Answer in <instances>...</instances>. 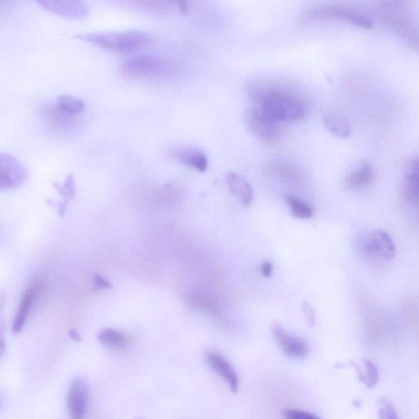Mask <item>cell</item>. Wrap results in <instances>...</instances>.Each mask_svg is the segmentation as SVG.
<instances>
[{
    "instance_id": "cell-16",
    "label": "cell",
    "mask_w": 419,
    "mask_h": 419,
    "mask_svg": "<svg viewBox=\"0 0 419 419\" xmlns=\"http://www.w3.org/2000/svg\"><path fill=\"white\" fill-rule=\"evenodd\" d=\"M226 184L232 194L238 196L245 206H250L253 200V189L248 182L234 172H228Z\"/></svg>"
},
{
    "instance_id": "cell-6",
    "label": "cell",
    "mask_w": 419,
    "mask_h": 419,
    "mask_svg": "<svg viewBox=\"0 0 419 419\" xmlns=\"http://www.w3.org/2000/svg\"><path fill=\"white\" fill-rule=\"evenodd\" d=\"M246 124L253 135L263 144L274 145L280 138L279 123H276L265 117L255 108L251 107L246 113Z\"/></svg>"
},
{
    "instance_id": "cell-1",
    "label": "cell",
    "mask_w": 419,
    "mask_h": 419,
    "mask_svg": "<svg viewBox=\"0 0 419 419\" xmlns=\"http://www.w3.org/2000/svg\"><path fill=\"white\" fill-rule=\"evenodd\" d=\"M253 107L276 123L299 121L310 111L304 93L287 84L262 80L248 86Z\"/></svg>"
},
{
    "instance_id": "cell-2",
    "label": "cell",
    "mask_w": 419,
    "mask_h": 419,
    "mask_svg": "<svg viewBox=\"0 0 419 419\" xmlns=\"http://www.w3.org/2000/svg\"><path fill=\"white\" fill-rule=\"evenodd\" d=\"M76 37L117 53L135 51L152 41L151 34L140 29L87 32L78 34Z\"/></svg>"
},
{
    "instance_id": "cell-28",
    "label": "cell",
    "mask_w": 419,
    "mask_h": 419,
    "mask_svg": "<svg viewBox=\"0 0 419 419\" xmlns=\"http://www.w3.org/2000/svg\"><path fill=\"white\" fill-rule=\"evenodd\" d=\"M284 418L285 419H321L312 413L298 410L285 411Z\"/></svg>"
},
{
    "instance_id": "cell-3",
    "label": "cell",
    "mask_w": 419,
    "mask_h": 419,
    "mask_svg": "<svg viewBox=\"0 0 419 419\" xmlns=\"http://www.w3.org/2000/svg\"><path fill=\"white\" fill-rule=\"evenodd\" d=\"M378 14L399 37L419 52V25L408 14L405 3L383 2L379 4Z\"/></svg>"
},
{
    "instance_id": "cell-9",
    "label": "cell",
    "mask_w": 419,
    "mask_h": 419,
    "mask_svg": "<svg viewBox=\"0 0 419 419\" xmlns=\"http://www.w3.org/2000/svg\"><path fill=\"white\" fill-rule=\"evenodd\" d=\"M90 389L85 379H73L67 396L68 416L70 419H84L88 411Z\"/></svg>"
},
{
    "instance_id": "cell-8",
    "label": "cell",
    "mask_w": 419,
    "mask_h": 419,
    "mask_svg": "<svg viewBox=\"0 0 419 419\" xmlns=\"http://www.w3.org/2000/svg\"><path fill=\"white\" fill-rule=\"evenodd\" d=\"M0 187L10 189L22 185L28 178V171L16 157L2 152L0 154Z\"/></svg>"
},
{
    "instance_id": "cell-33",
    "label": "cell",
    "mask_w": 419,
    "mask_h": 419,
    "mask_svg": "<svg viewBox=\"0 0 419 419\" xmlns=\"http://www.w3.org/2000/svg\"><path fill=\"white\" fill-rule=\"evenodd\" d=\"M69 334H70V337L72 338V339L74 340V341L75 342H81V335L79 334V333L77 331L76 329H71L70 332H69Z\"/></svg>"
},
{
    "instance_id": "cell-23",
    "label": "cell",
    "mask_w": 419,
    "mask_h": 419,
    "mask_svg": "<svg viewBox=\"0 0 419 419\" xmlns=\"http://www.w3.org/2000/svg\"><path fill=\"white\" fill-rule=\"evenodd\" d=\"M324 124L334 135L347 138L351 134V128L343 117L336 114H328L324 117Z\"/></svg>"
},
{
    "instance_id": "cell-11",
    "label": "cell",
    "mask_w": 419,
    "mask_h": 419,
    "mask_svg": "<svg viewBox=\"0 0 419 419\" xmlns=\"http://www.w3.org/2000/svg\"><path fill=\"white\" fill-rule=\"evenodd\" d=\"M44 8L61 16L70 18H84L90 13L88 4L82 1H62V0H41L36 1Z\"/></svg>"
},
{
    "instance_id": "cell-32",
    "label": "cell",
    "mask_w": 419,
    "mask_h": 419,
    "mask_svg": "<svg viewBox=\"0 0 419 419\" xmlns=\"http://www.w3.org/2000/svg\"><path fill=\"white\" fill-rule=\"evenodd\" d=\"M408 169L419 170V156L413 157L407 164Z\"/></svg>"
},
{
    "instance_id": "cell-25",
    "label": "cell",
    "mask_w": 419,
    "mask_h": 419,
    "mask_svg": "<svg viewBox=\"0 0 419 419\" xmlns=\"http://www.w3.org/2000/svg\"><path fill=\"white\" fill-rule=\"evenodd\" d=\"M359 376L361 381L368 387L376 386L379 379V372L376 364L368 359H364L363 371H359Z\"/></svg>"
},
{
    "instance_id": "cell-21",
    "label": "cell",
    "mask_w": 419,
    "mask_h": 419,
    "mask_svg": "<svg viewBox=\"0 0 419 419\" xmlns=\"http://www.w3.org/2000/svg\"><path fill=\"white\" fill-rule=\"evenodd\" d=\"M185 299L190 307L211 314L212 317H220L221 310L219 305L211 302V300L195 294H186Z\"/></svg>"
},
{
    "instance_id": "cell-18",
    "label": "cell",
    "mask_w": 419,
    "mask_h": 419,
    "mask_svg": "<svg viewBox=\"0 0 419 419\" xmlns=\"http://www.w3.org/2000/svg\"><path fill=\"white\" fill-rule=\"evenodd\" d=\"M375 171L372 165L364 164L361 169L349 174L345 179V185L350 189H361L371 185L375 180Z\"/></svg>"
},
{
    "instance_id": "cell-4",
    "label": "cell",
    "mask_w": 419,
    "mask_h": 419,
    "mask_svg": "<svg viewBox=\"0 0 419 419\" xmlns=\"http://www.w3.org/2000/svg\"><path fill=\"white\" fill-rule=\"evenodd\" d=\"M173 66L155 54L142 53L128 58L120 66L123 76L130 78H154L168 75Z\"/></svg>"
},
{
    "instance_id": "cell-10",
    "label": "cell",
    "mask_w": 419,
    "mask_h": 419,
    "mask_svg": "<svg viewBox=\"0 0 419 419\" xmlns=\"http://www.w3.org/2000/svg\"><path fill=\"white\" fill-rule=\"evenodd\" d=\"M205 358L212 371L229 384L231 391L234 393L238 392L239 385L238 373L223 354L215 351H208L205 354Z\"/></svg>"
},
{
    "instance_id": "cell-17",
    "label": "cell",
    "mask_w": 419,
    "mask_h": 419,
    "mask_svg": "<svg viewBox=\"0 0 419 419\" xmlns=\"http://www.w3.org/2000/svg\"><path fill=\"white\" fill-rule=\"evenodd\" d=\"M42 112L48 124L57 129L67 130V128L77 124V116L59 109L55 105L44 106Z\"/></svg>"
},
{
    "instance_id": "cell-24",
    "label": "cell",
    "mask_w": 419,
    "mask_h": 419,
    "mask_svg": "<svg viewBox=\"0 0 419 419\" xmlns=\"http://www.w3.org/2000/svg\"><path fill=\"white\" fill-rule=\"evenodd\" d=\"M291 212L295 218L307 220L312 218L314 215V209L312 206L305 203L302 200L295 198L293 196H286Z\"/></svg>"
},
{
    "instance_id": "cell-5",
    "label": "cell",
    "mask_w": 419,
    "mask_h": 419,
    "mask_svg": "<svg viewBox=\"0 0 419 419\" xmlns=\"http://www.w3.org/2000/svg\"><path fill=\"white\" fill-rule=\"evenodd\" d=\"M326 20H336V21L347 22L364 29H371L373 25L372 20L364 16V14L337 5L310 10L303 15L300 21L303 24H309L318 21H326Z\"/></svg>"
},
{
    "instance_id": "cell-22",
    "label": "cell",
    "mask_w": 419,
    "mask_h": 419,
    "mask_svg": "<svg viewBox=\"0 0 419 419\" xmlns=\"http://www.w3.org/2000/svg\"><path fill=\"white\" fill-rule=\"evenodd\" d=\"M55 105L63 112L72 115H79L85 110V102L72 95H60L56 98Z\"/></svg>"
},
{
    "instance_id": "cell-12",
    "label": "cell",
    "mask_w": 419,
    "mask_h": 419,
    "mask_svg": "<svg viewBox=\"0 0 419 419\" xmlns=\"http://www.w3.org/2000/svg\"><path fill=\"white\" fill-rule=\"evenodd\" d=\"M273 333L276 341L287 356L293 358L303 359L309 354V347L303 340L286 333L279 325H274Z\"/></svg>"
},
{
    "instance_id": "cell-29",
    "label": "cell",
    "mask_w": 419,
    "mask_h": 419,
    "mask_svg": "<svg viewBox=\"0 0 419 419\" xmlns=\"http://www.w3.org/2000/svg\"><path fill=\"white\" fill-rule=\"evenodd\" d=\"M112 287V284L107 279L103 278L100 274H96L95 277V288L96 290L109 289Z\"/></svg>"
},
{
    "instance_id": "cell-7",
    "label": "cell",
    "mask_w": 419,
    "mask_h": 419,
    "mask_svg": "<svg viewBox=\"0 0 419 419\" xmlns=\"http://www.w3.org/2000/svg\"><path fill=\"white\" fill-rule=\"evenodd\" d=\"M361 248L369 256L390 260L395 258L396 246L394 241L386 232L373 230L364 237Z\"/></svg>"
},
{
    "instance_id": "cell-14",
    "label": "cell",
    "mask_w": 419,
    "mask_h": 419,
    "mask_svg": "<svg viewBox=\"0 0 419 419\" xmlns=\"http://www.w3.org/2000/svg\"><path fill=\"white\" fill-rule=\"evenodd\" d=\"M39 289V284L34 283L31 287L25 291L22 294L21 302H20L16 317L13 324V332L19 333L22 332L29 317V312L32 308L34 300H36L38 291Z\"/></svg>"
},
{
    "instance_id": "cell-19",
    "label": "cell",
    "mask_w": 419,
    "mask_h": 419,
    "mask_svg": "<svg viewBox=\"0 0 419 419\" xmlns=\"http://www.w3.org/2000/svg\"><path fill=\"white\" fill-rule=\"evenodd\" d=\"M401 190L403 198L408 204L419 206V170L408 169Z\"/></svg>"
},
{
    "instance_id": "cell-15",
    "label": "cell",
    "mask_w": 419,
    "mask_h": 419,
    "mask_svg": "<svg viewBox=\"0 0 419 419\" xmlns=\"http://www.w3.org/2000/svg\"><path fill=\"white\" fill-rule=\"evenodd\" d=\"M266 172L277 178L295 182H304L307 180L302 168L292 162L279 161L266 167Z\"/></svg>"
},
{
    "instance_id": "cell-13",
    "label": "cell",
    "mask_w": 419,
    "mask_h": 419,
    "mask_svg": "<svg viewBox=\"0 0 419 419\" xmlns=\"http://www.w3.org/2000/svg\"><path fill=\"white\" fill-rule=\"evenodd\" d=\"M171 154L186 166L200 172L208 170V157L203 152L189 147H180L171 151Z\"/></svg>"
},
{
    "instance_id": "cell-20",
    "label": "cell",
    "mask_w": 419,
    "mask_h": 419,
    "mask_svg": "<svg viewBox=\"0 0 419 419\" xmlns=\"http://www.w3.org/2000/svg\"><path fill=\"white\" fill-rule=\"evenodd\" d=\"M100 342L111 348H124L130 344L131 340L124 333L113 328H103L98 334Z\"/></svg>"
},
{
    "instance_id": "cell-27",
    "label": "cell",
    "mask_w": 419,
    "mask_h": 419,
    "mask_svg": "<svg viewBox=\"0 0 419 419\" xmlns=\"http://www.w3.org/2000/svg\"><path fill=\"white\" fill-rule=\"evenodd\" d=\"M378 418L379 419H400L396 411V408L389 402L387 399L380 397L378 399Z\"/></svg>"
},
{
    "instance_id": "cell-30",
    "label": "cell",
    "mask_w": 419,
    "mask_h": 419,
    "mask_svg": "<svg viewBox=\"0 0 419 419\" xmlns=\"http://www.w3.org/2000/svg\"><path fill=\"white\" fill-rule=\"evenodd\" d=\"M304 312L307 317L310 324H313L314 322V312L312 307L307 303L304 304Z\"/></svg>"
},
{
    "instance_id": "cell-31",
    "label": "cell",
    "mask_w": 419,
    "mask_h": 419,
    "mask_svg": "<svg viewBox=\"0 0 419 419\" xmlns=\"http://www.w3.org/2000/svg\"><path fill=\"white\" fill-rule=\"evenodd\" d=\"M273 271V265L270 262H265L261 265V273L265 277H270Z\"/></svg>"
},
{
    "instance_id": "cell-26",
    "label": "cell",
    "mask_w": 419,
    "mask_h": 419,
    "mask_svg": "<svg viewBox=\"0 0 419 419\" xmlns=\"http://www.w3.org/2000/svg\"><path fill=\"white\" fill-rule=\"evenodd\" d=\"M55 188L58 190L59 194L62 196L64 200H65V204H67V201H70L74 198L76 194V185H75V180H74L73 176L72 175H68L65 182L62 185H59L58 184H54Z\"/></svg>"
}]
</instances>
